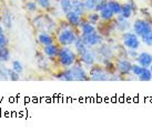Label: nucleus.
<instances>
[{"label": "nucleus", "instance_id": "33", "mask_svg": "<svg viewBox=\"0 0 152 132\" xmlns=\"http://www.w3.org/2000/svg\"><path fill=\"white\" fill-rule=\"evenodd\" d=\"M2 21H4V25L7 27V28L11 27V17H10V15H9L8 12L6 13V15H4V17H2Z\"/></svg>", "mask_w": 152, "mask_h": 132}, {"label": "nucleus", "instance_id": "12", "mask_svg": "<svg viewBox=\"0 0 152 132\" xmlns=\"http://www.w3.org/2000/svg\"><path fill=\"white\" fill-rule=\"evenodd\" d=\"M60 46L59 43H52V44H49V46H45L43 47V55L48 57L49 59H55L58 57L60 51Z\"/></svg>", "mask_w": 152, "mask_h": 132}, {"label": "nucleus", "instance_id": "31", "mask_svg": "<svg viewBox=\"0 0 152 132\" xmlns=\"http://www.w3.org/2000/svg\"><path fill=\"white\" fill-rule=\"evenodd\" d=\"M36 2L38 4L40 8L45 9V10L51 9V0H36Z\"/></svg>", "mask_w": 152, "mask_h": 132}, {"label": "nucleus", "instance_id": "2", "mask_svg": "<svg viewBox=\"0 0 152 132\" xmlns=\"http://www.w3.org/2000/svg\"><path fill=\"white\" fill-rule=\"evenodd\" d=\"M79 37V34L76 32V28L69 26L67 28L60 29L57 41L61 47H70L76 42L77 38Z\"/></svg>", "mask_w": 152, "mask_h": 132}, {"label": "nucleus", "instance_id": "26", "mask_svg": "<svg viewBox=\"0 0 152 132\" xmlns=\"http://www.w3.org/2000/svg\"><path fill=\"white\" fill-rule=\"evenodd\" d=\"M140 38H141V42H143L145 46L152 47V31L143 34V36H141Z\"/></svg>", "mask_w": 152, "mask_h": 132}, {"label": "nucleus", "instance_id": "6", "mask_svg": "<svg viewBox=\"0 0 152 132\" xmlns=\"http://www.w3.org/2000/svg\"><path fill=\"white\" fill-rule=\"evenodd\" d=\"M70 70H71L72 77H73V81L75 80L87 81V80L90 79V77H89L88 73H87V71L82 68V66H81L78 61H77L76 63L73 64L72 67H70Z\"/></svg>", "mask_w": 152, "mask_h": 132}, {"label": "nucleus", "instance_id": "13", "mask_svg": "<svg viewBox=\"0 0 152 132\" xmlns=\"http://www.w3.org/2000/svg\"><path fill=\"white\" fill-rule=\"evenodd\" d=\"M135 11H137V4H135L133 0H130V1H128V2L122 4L121 16L124 17L126 19H129Z\"/></svg>", "mask_w": 152, "mask_h": 132}, {"label": "nucleus", "instance_id": "1", "mask_svg": "<svg viewBox=\"0 0 152 132\" xmlns=\"http://www.w3.org/2000/svg\"><path fill=\"white\" fill-rule=\"evenodd\" d=\"M58 62L64 68H70L78 61V55L76 51L70 49V47H60L59 55L57 57Z\"/></svg>", "mask_w": 152, "mask_h": 132}, {"label": "nucleus", "instance_id": "17", "mask_svg": "<svg viewBox=\"0 0 152 132\" xmlns=\"http://www.w3.org/2000/svg\"><path fill=\"white\" fill-rule=\"evenodd\" d=\"M38 41L42 47H45V46H49V44L55 43V38L49 32L42 31L38 34Z\"/></svg>", "mask_w": 152, "mask_h": 132}, {"label": "nucleus", "instance_id": "9", "mask_svg": "<svg viewBox=\"0 0 152 132\" xmlns=\"http://www.w3.org/2000/svg\"><path fill=\"white\" fill-rule=\"evenodd\" d=\"M97 57H98V52L89 49L88 51L85 52L83 55L79 57V61H80V63H83L86 66H88V67H92L93 64L96 63Z\"/></svg>", "mask_w": 152, "mask_h": 132}, {"label": "nucleus", "instance_id": "10", "mask_svg": "<svg viewBox=\"0 0 152 132\" xmlns=\"http://www.w3.org/2000/svg\"><path fill=\"white\" fill-rule=\"evenodd\" d=\"M113 21H114V28L118 30V31H120V32H127L131 28V25L130 22L128 21V19L122 17L121 15L115 16Z\"/></svg>", "mask_w": 152, "mask_h": 132}, {"label": "nucleus", "instance_id": "32", "mask_svg": "<svg viewBox=\"0 0 152 132\" xmlns=\"http://www.w3.org/2000/svg\"><path fill=\"white\" fill-rule=\"evenodd\" d=\"M0 79L2 80L8 79V68H6L2 64H0Z\"/></svg>", "mask_w": 152, "mask_h": 132}, {"label": "nucleus", "instance_id": "28", "mask_svg": "<svg viewBox=\"0 0 152 132\" xmlns=\"http://www.w3.org/2000/svg\"><path fill=\"white\" fill-rule=\"evenodd\" d=\"M143 67H141L139 63H132V68H131V73H133L134 76L139 77L140 74L143 71Z\"/></svg>", "mask_w": 152, "mask_h": 132}, {"label": "nucleus", "instance_id": "19", "mask_svg": "<svg viewBox=\"0 0 152 132\" xmlns=\"http://www.w3.org/2000/svg\"><path fill=\"white\" fill-rule=\"evenodd\" d=\"M72 10L80 15L81 17H85V15L87 13L82 0H72Z\"/></svg>", "mask_w": 152, "mask_h": 132}, {"label": "nucleus", "instance_id": "27", "mask_svg": "<svg viewBox=\"0 0 152 132\" xmlns=\"http://www.w3.org/2000/svg\"><path fill=\"white\" fill-rule=\"evenodd\" d=\"M26 9L30 12H34L38 9V4L36 2V0H28L26 4Z\"/></svg>", "mask_w": 152, "mask_h": 132}, {"label": "nucleus", "instance_id": "38", "mask_svg": "<svg viewBox=\"0 0 152 132\" xmlns=\"http://www.w3.org/2000/svg\"><path fill=\"white\" fill-rule=\"evenodd\" d=\"M55 1H58V2H59V1H60V0H55Z\"/></svg>", "mask_w": 152, "mask_h": 132}, {"label": "nucleus", "instance_id": "29", "mask_svg": "<svg viewBox=\"0 0 152 132\" xmlns=\"http://www.w3.org/2000/svg\"><path fill=\"white\" fill-rule=\"evenodd\" d=\"M20 73H18L17 71H15L12 68H8V79L11 81H18L20 79Z\"/></svg>", "mask_w": 152, "mask_h": 132}, {"label": "nucleus", "instance_id": "14", "mask_svg": "<svg viewBox=\"0 0 152 132\" xmlns=\"http://www.w3.org/2000/svg\"><path fill=\"white\" fill-rule=\"evenodd\" d=\"M137 63H139L143 68H149L152 64V55L147 51L139 52V55L137 57Z\"/></svg>", "mask_w": 152, "mask_h": 132}, {"label": "nucleus", "instance_id": "20", "mask_svg": "<svg viewBox=\"0 0 152 132\" xmlns=\"http://www.w3.org/2000/svg\"><path fill=\"white\" fill-rule=\"evenodd\" d=\"M108 7L111 9V11L118 16V15H121V10H122V4H120L117 0H109L108 1Z\"/></svg>", "mask_w": 152, "mask_h": 132}, {"label": "nucleus", "instance_id": "15", "mask_svg": "<svg viewBox=\"0 0 152 132\" xmlns=\"http://www.w3.org/2000/svg\"><path fill=\"white\" fill-rule=\"evenodd\" d=\"M79 30H80V36L81 37H85V36H88V34H92L94 31H97V28L94 25H92L91 22H89L88 20L83 19L82 22L80 23V26L78 27Z\"/></svg>", "mask_w": 152, "mask_h": 132}, {"label": "nucleus", "instance_id": "4", "mask_svg": "<svg viewBox=\"0 0 152 132\" xmlns=\"http://www.w3.org/2000/svg\"><path fill=\"white\" fill-rule=\"evenodd\" d=\"M132 29L139 37H141L152 31V23L145 19H137L132 25Z\"/></svg>", "mask_w": 152, "mask_h": 132}, {"label": "nucleus", "instance_id": "39", "mask_svg": "<svg viewBox=\"0 0 152 132\" xmlns=\"http://www.w3.org/2000/svg\"><path fill=\"white\" fill-rule=\"evenodd\" d=\"M107 1H109V0H107Z\"/></svg>", "mask_w": 152, "mask_h": 132}, {"label": "nucleus", "instance_id": "40", "mask_svg": "<svg viewBox=\"0 0 152 132\" xmlns=\"http://www.w3.org/2000/svg\"><path fill=\"white\" fill-rule=\"evenodd\" d=\"M27 1H28V0H27Z\"/></svg>", "mask_w": 152, "mask_h": 132}, {"label": "nucleus", "instance_id": "11", "mask_svg": "<svg viewBox=\"0 0 152 132\" xmlns=\"http://www.w3.org/2000/svg\"><path fill=\"white\" fill-rule=\"evenodd\" d=\"M64 16H66V20L68 21V23L73 28H78L83 20V17H81L80 15H78L73 10H70L69 12L64 13Z\"/></svg>", "mask_w": 152, "mask_h": 132}, {"label": "nucleus", "instance_id": "16", "mask_svg": "<svg viewBox=\"0 0 152 132\" xmlns=\"http://www.w3.org/2000/svg\"><path fill=\"white\" fill-rule=\"evenodd\" d=\"M73 46H75L76 52H77V55H78V58H79L80 55H82L85 52H87L89 49H90V48L86 44V42L83 41V39H82V37H81L80 34H79V37L77 38L76 42L73 43Z\"/></svg>", "mask_w": 152, "mask_h": 132}, {"label": "nucleus", "instance_id": "23", "mask_svg": "<svg viewBox=\"0 0 152 132\" xmlns=\"http://www.w3.org/2000/svg\"><path fill=\"white\" fill-rule=\"evenodd\" d=\"M83 1V4H85V8L87 12H90V11H94L96 10V7H97L98 2L100 0H82Z\"/></svg>", "mask_w": 152, "mask_h": 132}, {"label": "nucleus", "instance_id": "25", "mask_svg": "<svg viewBox=\"0 0 152 132\" xmlns=\"http://www.w3.org/2000/svg\"><path fill=\"white\" fill-rule=\"evenodd\" d=\"M138 78H139L140 81H150L152 79V73H151V71H150V69L144 68L142 73H141Z\"/></svg>", "mask_w": 152, "mask_h": 132}, {"label": "nucleus", "instance_id": "30", "mask_svg": "<svg viewBox=\"0 0 152 132\" xmlns=\"http://www.w3.org/2000/svg\"><path fill=\"white\" fill-rule=\"evenodd\" d=\"M11 68H12L15 71H17L18 73H20V74L23 72V66H22V63L19 61V60H15V61H12Z\"/></svg>", "mask_w": 152, "mask_h": 132}, {"label": "nucleus", "instance_id": "7", "mask_svg": "<svg viewBox=\"0 0 152 132\" xmlns=\"http://www.w3.org/2000/svg\"><path fill=\"white\" fill-rule=\"evenodd\" d=\"M82 39H83V41L89 48L100 46L102 41H103V37H102V34L99 31H94V32L88 34V36H85V37H82Z\"/></svg>", "mask_w": 152, "mask_h": 132}, {"label": "nucleus", "instance_id": "22", "mask_svg": "<svg viewBox=\"0 0 152 132\" xmlns=\"http://www.w3.org/2000/svg\"><path fill=\"white\" fill-rule=\"evenodd\" d=\"M59 7L64 13L69 12L70 10H72V0H60Z\"/></svg>", "mask_w": 152, "mask_h": 132}, {"label": "nucleus", "instance_id": "37", "mask_svg": "<svg viewBox=\"0 0 152 132\" xmlns=\"http://www.w3.org/2000/svg\"><path fill=\"white\" fill-rule=\"evenodd\" d=\"M149 69H150V71H151V73H152V64L150 66V67H149Z\"/></svg>", "mask_w": 152, "mask_h": 132}, {"label": "nucleus", "instance_id": "5", "mask_svg": "<svg viewBox=\"0 0 152 132\" xmlns=\"http://www.w3.org/2000/svg\"><path fill=\"white\" fill-rule=\"evenodd\" d=\"M89 77L93 81H107L110 79V73L103 67L93 64L89 73Z\"/></svg>", "mask_w": 152, "mask_h": 132}, {"label": "nucleus", "instance_id": "35", "mask_svg": "<svg viewBox=\"0 0 152 132\" xmlns=\"http://www.w3.org/2000/svg\"><path fill=\"white\" fill-rule=\"evenodd\" d=\"M8 43H9L8 38H7L4 34H1V36H0V48L8 47Z\"/></svg>", "mask_w": 152, "mask_h": 132}, {"label": "nucleus", "instance_id": "34", "mask_svg": "<svg viewBox=\"0 0 152 132\" xmlns=\"http://www.w3.org/2000/svg\"><path fill=\"white\" fill-rule=\"evenodd\" d=\"M138 55H139V52L137 51V49H128V50H127V55L129 57V58L137 59Z\"/></svg>", "mask_w": 152, "mask_h": 132}, {"label": "nucleus", "instance_id": "36", "mask_svg": "<svg viewBox=\"0 0 152 132\" xmlns=\"http://www.w3.org/2000/svg\"><path fill=\"white\" fill-rule=\"evenodd\" d=\"M1 34H4V27L0 25V36H1Z\"/></svg>", "mask_w": 152, "mask_h": 132}, {"label": "nucleus", "instance_id": "3", "mask_svg": "<svg viewBox=\"0 0 152 132\" xmlns=\"http://www.w3.org/2000/svg\"><path fill=\"white\" fill-rule=\"evenodd\" d=\"M122 43L127 49H139L141 38L134 31H127L122 34Z\"/></svg>", "mask_w": 152, "mask_h": 132}, {"label": "nucleus", "instance_id": "21", "mask_svg": "<svg viewBox=\"0 0 152 132\" xmlns=\"http://www.w3.org/2000/svg\"><path fill=\"white\" fill-rule=\"evenodd\" d=\"M86 15H87L86 16V20H88L89 22H91L94 26H97L98 23L100 22V20H101L100 15L97 11H90V12H87Z\"/></svg>", "mask_w": 152, "mask_h": 132}, {"label": "nucleus", "instance_id": "24", "mask_svg": "<svg viewBox=\"0 0 152 132\" xmlns=\"http://www.w3.org/2000/svg\"><path fill=\"white\" fill-rule=\"evenodd\" d=\"M9 59H10V50H9V48H0V62H7Z\"/></svg>", "mask_w": 152, "mask_h": 132}, {"label": "nucleus", "instance_id": "18", "mask_svg": "<svg viewBox=\"0 0 152 132\" xmlns=\"http://www.w3.org/2000/svg\"><path fill=\"white\" fill-rule=\"evenodd\" d=\"M99 15H100V18H101L102 21L104 22H110V21H113V19L115 18V15H114L112 11H111V9L107 6L106 8H103L99 12Z\"/></svg>", "mask_w": 152, "mask_h": 132}, {"label": "nucleus", "instance_id": "8", "mask_svg": "<svg viewBox=\"0 0 152 132\" xmlns=\"http://www.w3.org/2000/svg\"><path fill=\"white\" fill-rule=\"evenodd\" d=\"M131 68H132V63L130 62V60L126 59V58H121L117 61L115 63V70L120 76H128L131 73Z\"/></svg>", "mask_w": 152, "mask_h": 132}]
</instances>
